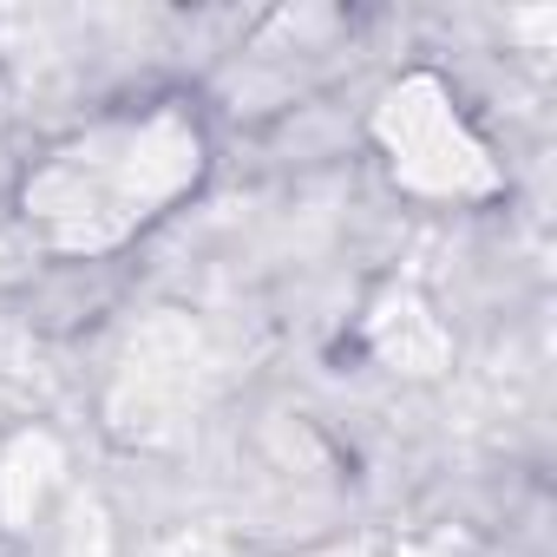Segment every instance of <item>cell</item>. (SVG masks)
<instances>
[{"label": "cell", "mask_w": 557, "mask_h": 557, "mask_svg": "<svg viewBox=\"0 0 557 557\" xmlns=\"http://www.w3.org/2000/svg\"><path fill=\"white\" fill-rule=\"evenodd\" d=\"M368 335H374L381 361L400 368V374H433V368L446 361V335H440V322H433L413 296H387Z\"/></svg>", "instance_id": "obj_4"}, {"label": "cell", "mask_w": 557, "mask_h": 557, "mask_svg": "<svg viewBox=\"0 0 557 557\" xmlns=\"http://www.w3.org/2000/svg\"><path fill=\"white\" fill-rule=\"evenodd\" d=\"M203 177V132L164 106L60 145L21 190V216L60 256H106Z\"/></svg>", "instance_id": "obj_1"}, {"label": "cell", "mask_w": 557, "mask_h": 557, "mask_svg": "<svg viewBox=\"0 0 557 557\" xmlns=\"http://www.w3.org/2000/svg\"><path fill=\"white\" fill-rule=\"evenodd\" d=\"M197 368H203L197 335L177 315H158L125 355V374L112 394V426L132 440H158L164 426H177V413L197 400Z\"/></svg>", "instance_id": "obj_3"}, {"label": "cell", "mask_w": 557, "mask_h": 557, "mask_svg": "<svg viewBox=\"0 0 557 557\" xmlns=\"http://www.w3.org/2000/svg\"><path fill=\"white\" fill-rule=\"evenodd\" d=\"M53 466H60V453H53V440L47 433H34V440H21L14 446V459H8V518H27L34 505H40V492L53 485Z\"/></svg>", "instance_id": "obj_5"}, {"label": "cell", "mask_w": 557, "mask_h": 557, "mask_svg": "<svg viewBox=\"0 0 557 557\" xmlns=\"http://www.w3.org/2000/svg\"><path fill=\"white\" fill-rule=\"evenodd\" d=\"M374 138L387 145L394 177L407 190H426V197H485V190H498V164L466 132V119L453 112V99L433 73H413L381 99Z\"/></svg>", "instance_id": "obj_2"}, {"label": "cell", "mask_w": 557, "mask_h": 557, "mask_svg": "<svg viewBox=\"0 0 557 557\" xmlns=\"http://www.w3.org/2000/svg\"><path fill=\"white\" fill-rule=\"evenodd\" d=\"M329 557H361V550H329Z\"/></svg>", "instance_id": "obj_6"}]
</instances>
